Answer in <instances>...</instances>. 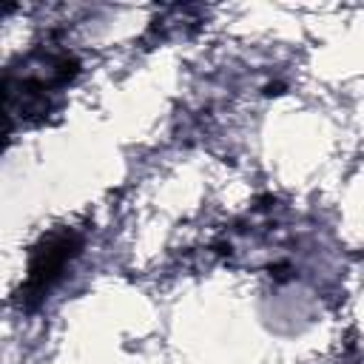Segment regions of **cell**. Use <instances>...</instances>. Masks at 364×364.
I'll use <instances>...</instances> for the list:
<instances>
[{
    "label": "cell",
    "instance_id": "cell-1",
    "mask_svg": "<svg viewBox=\"0 0 364 364\" xmlns=\"http://www.w3.org/2000/svg\"><path fill=\"white\" fill-rule=\"evenodd\" d=\"M77 247H80V239L68 230H63V233H54V236H48L34 253H31V264H28V282H26V296H43L57 279H60V273H63V267H65V262L77 253Z\"/></svg>",
    "mask_w": 364,
    "mask_h": 364
}]
</instances>
